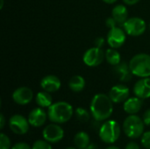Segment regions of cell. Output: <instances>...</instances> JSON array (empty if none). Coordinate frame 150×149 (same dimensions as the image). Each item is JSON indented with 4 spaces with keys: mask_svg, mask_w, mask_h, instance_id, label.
Instances as JSON below:
<instances>
[{
    "mask_svg": "<svg viewBox=\"0 0 150 149\" xmlns=\"http://www.w3.org/2000/svg\"><path fill=\"white\" fill-rule=\"evenodd\" d=\"M74 113L72 105L65 101L54 103L47 108V116L52 123L64 124L70 120Z\"/></svg>",
    "mask_w": 150,
    "mask_h": 149,
    "instance_id": "obj_2",
    "label": "cell"
},
{
    "mask_svg": "<svg viewBox=\"0 0 150 149\" xmlns=\"http://www.w3.org/2000/svg\"><path fill=\"white\" fill-rule=\"evenodd\" d=\"M123 29L127 35L137 37L143 34L147 28V24L144 19L139 17H133L128 18L123 25Z\"/></svg>",
    "mask_w": 150,
    "mask_h": 149,
    "instance_id": "obj_6",
    "label": "cell"
},
{
    "mask_svg": "<svg viewBox=\"0 0 150 149\" xmlns=\"http://www.w3.org/2000/svg\"><path fill=\"white\" fill-rule=\"evenodd\" d=\"M47 118V112H46L43 108L38 107L30 112L28 115V121L30 126L33 127H40L46 123Z\"/></svg>",
    "mask_w": 150,
    "mask_h": 149,
    "instance_id": "obj_13",
    "label": "cell"
},
{
    "mask_svg": "<svg viewBox=\"0 0 150 149\" xmlns=\"http://www.w3.org/2000/svg\"><path fill=\"white\" fill-rule=\"evenodd\" d=\"M114 73L120 79V81L123 83L129 82L133 76V73L130 69L129 63L127 64L125 61H120L118 65L114 66Z\"/></svg>",
    "mask_w": 150,
    "mask_h": 149,
    "instance_id": "obj_16",
    "label": "cell"
},
{
    "mask_svg": "<svg viewBox=\"0 0 150 149\" xmlns=\"http://www.w3.org/2000/svg\"><path fill=\"white\" fill-rule=\"evenodd\" d=\"M142 107V99L138 97H128L123 105L124 111L129 115L138 113Z\"/></svg>",
    "mask_w": 150,
    "mask_h": 149,
    "instance_id": "obj_17",
    "label": "cell"
},
{
    "mask_svg": "<svg viewBox=\"0 0 150 149\" xmlns=\"http://www.w3.org/2000/svg\"><path fill=\"white\" fill-rule=\"evenodd\" d=\"M10 129L16 134L23 135L29 131L30 124L28 119H25L20 114H15L9 119Z\"/></svg>",
    "mask_w": 150,
    "mask_h": 149,
    "instance_id": "obj_10",
    "label": "cell"
},
{
    "mask_svg": "<svg viewBox=\"0 0 150 149\" xmlns=\"http://www.w3.org/2000/svg\"><path fill=\"white\" fill-rule=\"evenodd\" d=\"M102 1L108 4H114L117 0H102Z\"/></svg>",
    "mask_w": 150,
    "mask_h": 149,
    "instance_id": "obj_35",
    "label": "cell"
},
{
    "mask_svg": "<svg viewBox=\"0 0 150 149\" xmlns=\"http://www.w3.org/2000/svg\"><path fill=\"white\" fill-rule=\"evenodd\" d=\"M105 60L110 65L116 66L121 61V55L116 48L111 47L105 51Z\"/></svg>",
    "mask_w": 150,
    "mask_h": 149,
    "instance_id": "obj_22",
    "label": "cell"
},
{
    "mask_svg": "<svg viewBox=\"0 0 150 149\" xmlns=\"http://www.w3.org/2000/svg\"><path fill=\"white\" fill-rule=\"evenodd\" d=\"M62 85L61 80L54 75H48L44 76L40 81V87L43 90L53 93L60 90Z\"/></svg>",
    "mask_w": 150,
    "mask_h": 149,
    "instance_id": "obj_15",
    "label": "cell"
},
{
    "mask_svg": "<svg viewBox=\"0 0 150 149\" xmlns=\"http://www.w3.org/2000/svg\"><path fill=\"white\" fill-rule=\"evenodd\" d=\"M74 144L77 149L85 148L91 144L89 134L85 132H78L74 137Z\"/></svg>",
    "mask_w": 150,
    "mask_h": 149,
    "instance_id": "obj_21",
    "label": "cell"
},
{
    "mask_svg": "<svg viewBox=\"0 0 150 149\" xmlns=\"http://www.w3.org/2000/svg\"><path fill=\"white\" fill-rule=\"evenodd\" d=\"M112 17L116 20L120 26H123L124 23L128 19V11L125 5L118 4L112 9Z\"/></svg>",
    "mask_w": 150,
    "mask_h": 149,
    "instance_id": "obj_18",
    "label": "cell"
},
{
    "mask_svg": "<svg viewBox=\"0 0 150 149\" xmlns=\"http://www.w3.org/2000/svg\"><path fill=\"white\" fill-rule=\"evenodd\" d=\"M4 6V0H1V5H0V9H2Z\"/></svg>",
    "mask_w": 150,
    "mask_h": 149,
    "instance_id": "obj_37",
    "label": "cell"
},
{
    "mask_svg": "<svg viewBox=\"0 0 150 149\" xmlns=\"http://www.w3.org/2000/svg\"><path fill=\"white\" fill-rule=\"evenodd\" d=\"M12 100L19 105H28L33 98V90L25 86L19 87L16 89L12 93Z\"/></svg>",
    "mask_w": 150,
    "mask_h": 149,
    "instance_id": "obj_11",
    "label": "cell"
},
{
    "mask_svg": "<svg viewBox=\"0 0 150 149\" xmlns=\"http://www.w3.org/2000/svg\"><path fill=\"white\" fill-rule=\"evenodd\" d=\"M42 137L49 143H57L64 137V131L56 123L47 125L42 131Z\"/></svg>",
    "mask_w": 150,
    "mask_h": 149,
    "instance_id": "obj_9",
    "label": "cell"
},
{
    "mask_svg": "<svg viewBox=\"0 0 150 149\" xmlns=\"http://www.w3.org/2000/svg\"><path fill=\"white\" fill-rule=\"evenodd\" d=\"M145 124L143 119L136 114L127 117L123 122V130L125 134L130 139H138L144 133Z\"/></svg>",
    "mask_w": 150,
    "mask_h": 149,
    "instance_id": "obj_4",
    "label": "cell"
},
{
    "mask_svg": "<svg viewBox=\"0 0 150 149\" xmlns=\"http://www.w3.org/2000/svg\"><path fill=\"white\" fill-rule=\"evenodd\" d=\"M83 149H100L96 144H93V143H91V144H90L89 146H87L85 148Z\"/></svg>",
    "mask_w": 150,
    "mask_h": 149,
    "instance_id": "obj_34",
    "label": "cell"
},
{
    "mask_svg": "<svg viewBox=\"0 0 150 149\" xmlns=\"http://www.w3.org/2000/svg\"><path fill=\"white\" fill-rule=\"evenodd\" d=\"M105 58V53L97 47H91L84 53L83 56V61L88 67H98L99 66Z\"/></svg>",
    "mask_w": 150,
    "mask_h": 149,
    "instance_id": "obj_7",
    "label": "cell"
},
{
    "mask_svg": "<svg viewBox=\"0 0 150 149\" xmlns=\"http://www.w3.org/2000/svg\"><path fill=\"white\" fill-rule=\"evenodd\" d=\"M112 101L108 95L104 93L96 94L91 102L90 111L96 121H105L108 119L113 112Z\"/></svg>",
    "mask_w": 150,
    "mask_h": 149,
    "instance_id": "obj_1",
    "label": "cell"
},
{
    "mask_svg": "<svg viewBox=\"0 0 150 149\" xmlns=\"http://www.w3.org/2000/svg\"><path fill=\"white\" fill-rule=\"evenodd\" d=\"M74 112L76 119L81 122H87L91 119V113L83 107H77Z\"/></svg>",
    "mask_w": 150,
    "mask_h": 149,
    "instance_id": "obj_23",
    "label": "cell"
},
{
    "mask_svg": "<svg viewBox=\"0 0 150 149\" xmlns=\"http://www.w3.org/2000/svg\"><path fill=\"white\" fill-rule=\"evenodd\" d=\"M140 0H123V2L127 4V5H134L135 4H137Z\"/></svg>",
    "mask_w": 150,
    "mask_h": 149,
    "instance_id": "obj_33",
    "label": "cell"
},
{
    "mask_svg": "<svg viewBox=\"0 0 150 149\" xmlns=\"http://www.w3.org/2000/svg\"><path fill=\"white\" fill-rule=\"evenodd\" d=\"M105 43V39L103 38V37H98L96 40H95V42H94V45L95 47H99V48H102L104 47Z\"/></svg>",
    "mask_w": 150,
    "mask_h": 149,
    "instance_id": "obj_30",
    "label": "cell"
},
{
    "mask_svg": "<svg viewBox=\"0 0 150 149\" xmlns=\"http://www.w3.org/2000/svg\"><path fill=\"white\" fill-rule=\"evenodd\" d=\"M105 24H106L107 27H109L110 29L118 26V23L116 22V20H115L112 17L108 18L106 19V21H105Z\"/></svg>",
    "mask_w": 150,
    "mask_h": 149,
    "instance_id": "obj_28",
    "label": "cell"
},
{
    "mask_svg": "<svg viewBox=\"0 0 150 149\" xmlns=\"http://www.w3.org/2000/svg\"><path fill=\"white\" fill-rule=\"evenodd\" d=\"M65 149H77L76 148H73V147H69V148H67Z\"/></svg>",
    "mask_w": 150,
    "mask_h": 149,
    "instance_id": "obj_38",
    "label": "cell"
},
{
    "mask_svg": "<svg viewBox=\"0 0 150 149\" xmlns=\"http://www.w3.org/2000/svg\"><path fill=\"white\" fill-rule=\"evenodd\" d=\"M142 145L146 149H150V131L145 132L142 136Z\"/></svg>",
    "mask_w": 150,
    "mask_h": 149,
    "instance_id": "obj_26",
    "label": "cell"
},
{
    "mask_svg": "<svg viewBox=\"0 0 150 149\" xmlns=\"http://www.w3.org/2000/svg\"><path fill=\"white\" fill-rule=\"evenodd\" d=\"M11 149H32V148L25 142H18Z\"/></svg>",
    "mask_w": 150,
    "mask_h": 149,
    "instance_id": "obj_27",
    "label": "cell"
},
{
    "mask_svg": "<svg viewBox=\"0 0 150 149\" xmlns=\"http://www.w3.org/2000/svg\"><path fill=\"white\" fill-rule=\"evenodd\" d=\"M142 119H143V122H144L145 126H150V109H148L144 112L143 117H142Z\"/></svg>",
    "mask_w": 150,
    "mask_h": 149,
    "instance_id": "obj_29",
    "label": "cell"
},
{
    "mask_svg": "<svg viewBox=\"0 0 150 149\" xmlns=\"http://www.w3.org/2000/svg\"><path fill=\"white\" fill-rule=\"evenodd\" d=\"M11 148V141L9 137L4 134H0V149H10Z\"/></svg>",
    "mask_w": 150,
    "mask_h": 149,
    "instance_id": "obj_25",
    "label": "cell"
},
{
    "mask_svg": "<svg viewBox=\"0 0 150 149\" xmlns=\"http://www.w3.org/2000/svg\"><path fill=\"white\" fill-rule=\"evenodd\" d=\"M4 126H5V118L4 116V114L1 113V115H0V128L3 129L4 127Z\"/></svg>",
    "mask_w": 150,
    "mask_h": 149,
    "instance_id": "obj_32",
    "label": "cell"
},
{
    "mask_svg": "<svg viewBox=\"0 0 150 149\" xmlns=\"http://www.w3.org/2000/svg\"><path fill=\"white\" fill-rule=\"evenodd\" d=\"M149 28H150V23H149Z\"/></svg>",
    "mask_w": 150,
    "mask_h": 149,
    "instance_id": "obj_39",
    "label": "cell"
},
{
    "mask_svg": "<svg viewBox=\"0 0 150 149\" xmlns=\"http://www.w3.org/2000/svg\"><path fill=\"white\" fill-rule=\"evenodd\" d=\"M134 93L142 99L150 97V77H142L134 86Z\"/></svg>",
    "mask_w": 150,
    "mask_h": 149,
    "instance_id": "obj_14",
    "label": "cell"
},
{
    "mask_svg": "<svg viewBox=\"0 0 150 149\" xmlns=\"http://www.w3.org/2000/svg\"><path fill=\"white\" fill-rule=\"evenodd\" d=\"M127 40V32L120 26L111 28L106 36V42L112 48H119L124 45Z\"/></svg>",
    "mask_w": 150,
    "mask_h": 149,
    "instance_id": "obj_8",
    "label": "cell"
},
{
    "mask_svg": "<svg viewBox=\"0 0 150 149\" xmlns=\"http://www.w3.org/2000/svg\"><path fill=\"white\" fill-rule=\"evenodd\" d=\"M85 80L82 76L76 75L70 78L69 82V87L73 92H81L85 88Z\"/></svg>",
    "mask_w": 150,
    "mask_h": 149,
    "instance_id": "obj_19",
    "label": "cell"
},
{
    "mask_svg": "<svg viewBox=\"0 0 150 149\" xmlns=\"http://www.w3.org/2000/svg\"><path fill=\"white\" fill-rule=\"evenodd\" d=\"M36 104L41 108H48L53 104V98L49 92L45 90L39 92L35 97Z\"/></svg>",
    "mask_w": 150,
    "mask_h": 149,
    "instance_id": "obj_20",
    "label": "cell"
},
{
    "mask_svg": "<svg viewBox=\"0 0 150 149\" xmlns=\"http://www.w3.org/2000/svg\"><path fill=\"white\" fill-rule=\"evenodd\" d=\"M125 149H141V148H140V146L136 142H129L126 146Z\"/></svg>",
    "mask_w": 150,
    "mask_h": 149,
    "instance_id": "obj_31",
    "label": "cell"
},
{
    "mask_svg": "<svg viewBox=\"0 0 150 149\" xmlns=\"http://www.w3.org/2000/svg\"><path fill=\"white\" fill-rule=\"evenodd\" d=\"M129 88L124 84H117L111 88L109 91V97L115 104L124 103L129 97Z\"/></svg>",
    "mask_w": 150,
    "mask_h": 149,
    "instance_id": "obj_12",
    "label": "cell"
},
{
    "mask_svg": "<svg viewBox=\"0 0 150 149\" xmlns=\"http://www.w3.org/2000/svg\"><path fill=\"white\" fill-rule=\"evenodd\" d=\"M105 149H120V148L116 147V146H109L108 148H106Z\"/></svg>",
    "mask_w": 150,
    "mask_h": 149,
    "instance_id": "obj_36",
    "label": "cell"
},
{
    "mask_svg": "<svg viewBox=\"0 0 150 149\" xmlns=\"http://www.w3.org/2000/svg\"><path fill=\"white\" fill-rule=\"evenodd\" d=\"M129 67L134 76L138 77H150V55L138 54L129 61Z\"/></svg>",
    "mask_w": 150,
    "mask_h": 149,
    "instance_id": "obj_3",
    "label": "cell"
},
{
    "mask_svg": "<svg viewBox=\"0 0 150 149\" xmlns=\"http://www.w3.org/2000/svg\"><path fill=\"white\" fill-rule=\"evenodd\" d=\"M121 129L119 123L115 120H106L99 128V138L106 144H113L120 136Z\"/></svg>",
    "mask_w": 150,
    "mask_h": 149,
    "instance_id": "obj_5",
    "label": "cell"
},
{
    "mask_svg": "<svg viewBox=\"0 0 150 149\" xmlns=\"http://www.w3.org/2000/svg\"><path fill=\"white\" fill-rule=\"evenodd\" d=\"M50 144L45 140H38L33 144L32 149H53Z\"/></svg>",
    "mask_w": 150,
    "mask_h": 149,
    "instance_id": "obj_24",
    "label": "cell"
}]
</instances>
